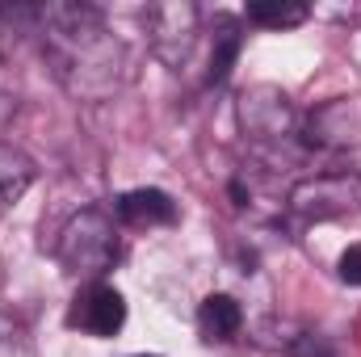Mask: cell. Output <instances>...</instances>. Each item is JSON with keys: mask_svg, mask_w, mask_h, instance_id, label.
Instances as JSON below:
<instances>
[{"mask_svg": "<svg viewBox=\"0 0 361 357\" xmlns=\"http://www.w3.org/2000/svg\"><path fill=\"white\" fill-rule=\"evenodd\" d=\"M122 324H126V298L105 282H89L68 307V328L85 332V337H97V341L118 337Z\"/></svg>", "mask_w": 361, "mask_h": 357, "instance_id": "obj_7", "label": "cell"}, {"mask_svg": "<svg viewBox=\"0 0 361 357\" xmlns=\"http://www.w3.org/2000/svg\"><path fill=\"white\" fill-rule=\"evenodd\" d=\"M197 25H202V8L193 0H169V4H152L147 8V34H152V51L160 63H169L173 72L189 63L193 47H197Z\"/></svg>", "mask_w": 361, "mask_h": 357, "instance_id": "obj_5", "label": "cell"}, {"mask_svg": "<svg viewBox=\"0 0 361 357\" xmlns=\"http://www.w3.org/2000/svg\"><path fill=\"white\" fill-rule=\"evenodd\" d=\"M114 214L118 223L126 227H173L177 223V202L156 189V185H143V189H126L118 202H114Z\"/></svg>", "mask_w": 361, "mask_h": 357, "instance_id": "obj_8", "label": "cell"}, {"mask_svg": "<svg viewBox=\"0 0 361 357\" xmlns=\"http://www.w3.org/2000/svg\"><path fill=\"white\" fill-rule=\"evenodd\" d=\"M244 17L252 25H261V30H294V25H302L311 17V8L298 4V0H252L244 8Z\"/></svg>", "mask_w": 361, "mask_h": 357, "instance_id": "obj_12", "label": "cell"}, {"mask_svg": "<svg viewBox=\"0 0 361 357\" xmlns=\"http://www.w3.org/2000/svg\"><path fill=\"white\" fill-rule=\"evenodd\" d=\"M298 139L311 152H353L361 147V97H332L298 122Z\"/></svg>", "mask_w": 361, "mask_h": 357, "instance_id": "obj_6", "label": "cell"}, {"mask_svg": "<svg viewBox=\"0 0 361 357\" xmlns=\"http://www.w3.org/2000/svg\"><path fill=\"white\" fill-rule=\"evenodd\" d=\"M34 177H38L34 160H30L25 152L8 147V143H0V214L13 210V206L25 198V189L34 185Z\"/></svg>", "mask_w": 361, "mask_h": 357, "instance_id": "obj_10", "label": "cell"}, {"mask_svg": "<svg viewBox=\"0 0 361 357\" xmlns=\"http://www.w3.org/2000/svg\"><path fill=\"white\" fill-rule=\"evenodd\" d=\"M118 253H122L118 248V227L97 206L76 210L59 227V240H55V261L68 269L72 277H85V282H101L114 269Z\"/></svg>", "mask_w": 361, "mask_h": 357, "instance_id": "obj_2", "label": "cell"}, {"mask_svg": "<svg viewBox=\"0 0 361 357\" xmlns=\"http://www.w3.org/2000/svg\"><path fill=\"white\" fill-rule=\"evenodd\" d=\"M290 357H332V345H328V337H319V332H302V337H294L290 341Z\"/></svg>", "mask_w": 361, "mask_h": 357, "instance_id": "obj_14", "label": "cell"}, {"mask_svg": "<svg viewBox=\"0 0 361 357\" xmlns=\"http://www.w3.org/2000/svg\"><path fill=\"white\" fill-rule=\"evenodd\" d=\"M336 273H341V282H345V286H361V244H349V248L341 253Z\"/></svg>", "mask_w": 361, "mask_h": 357, "instance_id": "obj_15", "label": "cell"}, {"mask_svg": "<svg viewBox=\"0 0 361 357\" xmlns=\"http://www.w3.org/2000/svg\"><path fill=\"white\" fill-rule=\"evenodd\" d=\"M135 357H160V353H135Z\"/></svg>", "mask_w": 361, "mask_h": 357, "instance_id": "obj_16", "label": "cell"}, {"mask_svg": "<svg viewBox=\"0 0 361 357\" xmlns=\"http://www.w3.org/2000/svg\"><path fill=\"white\" fill-rule=\"evenodd\" d=\"M0 357H38L30 328L8 311H0Z\"/></svg>", "mask_w": 361, "mask_h": 357, "instance_id": "obj_13", "label": "cell"}, {"mask_svg": "<svg viewBox=\"0 0 361 357\" xmlns=\"http://www.w3.org/2000/svg\"><path fill=\"white\" fill-rule=\"evenodd\" d=\"M244 47L240 21L235 17H214V42H210V68H206V85H223L235 68V55Z\"/></svg>", "mask_w": 361, "mask_h": 357, "instance_id": "obj_11", "label": "cell"}, {"mask_svg": "<svg viewBox=\"0 0 361 357\" xmlns=\"http://www.w3.org/2000/svg\"><path fill=\"white\" fill-rule=\"evenodd\" d=\"M235 118L248 143L257 147H281L298 135V114L290 105V97L277 85H252L240 92L235 101Z\"/></svg>", "mask_w": 361, "mask_h": 357, "instance_id": "obj_4", "label": "cell"}, {"mask_svg": "<svg viewBox=\"0 0 361 357\" xmlns=\"http://www.w3.org/2000/svg\"><path fill=\"white\" fill-rule=\"evenodd\" d=\"M42 59L55 72V80L80 101H105L126 80V47L109 30L105 13L76 0L38 4Z\"/></svg>", "mask_w": 361, "mask_h": 357, "instance_id": "obj_1", "label": "cell"}, {"mask_svg": "<svg viewBox=\"0 0 361 357\" xmlns=\"http://www.w3.org/2000/svg\"><path fill=\"white\" fill-rule=\"evenodd\" d=\"M286 206L302 223H332V219L357 214L361 210V173L336 169V173H315V177L294 181L290 193H286Z\"/></svg>", "mask_w": 361, "mask_h": 357, "instance_id": "obj_3", "label": "cell"}, {"mask_svg": "<svg viewBox=\"0 0 361 357\" xmlns=\"http://www.w3.org/2000/svg\"><path fill=\"white\" fill-rule=\"evenodd\" d=\"M244 328V307L231 294H206L197 307V332L202 341H235Z\"/></svg>", "mask_w": 361, "mask_h": 357, "instance_id": "obj_9", "label": "cell"}]
</instances>
